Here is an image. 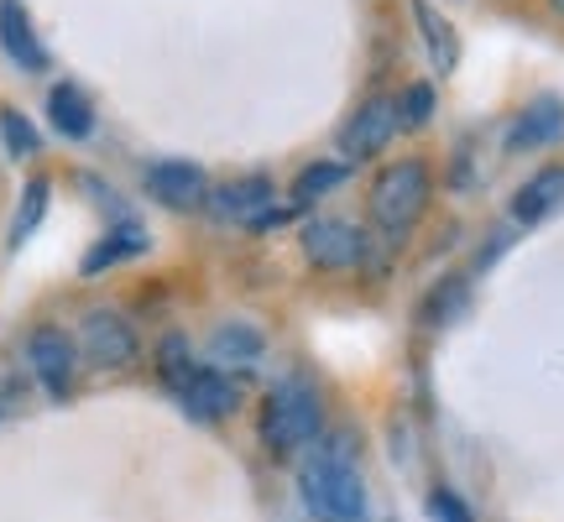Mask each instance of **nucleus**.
Here are the masks:
<instances>
[{
    "mask_svg": "<svg viewBox=\"0 0 564 522\" xmlns=\"http://www.w3.org/2000/svg\"><path fill=\"white\" fill-rule=\"evenodd\" d=\"M560 137H564V100H560V95H539L533 105H523V110L512 116L502 146L512 152V157H528V152H544V146H554Z\"/></svg>",
    "mask_w": 564,
    "mask_h": 522,
    "instance_id": "obj_9",
    "label": "nucleus"
},
{
    "mask_svg": "<svg viewBox=\"0 0 564 522\" xmlns=\"http://www.w3.org/2000/svg\"><path fill=\"white\" fill-rule=\"evenodd\" d=\"M147 194L162 204V209H199L209 204V178H204L199 162H158V167H147Z\"/></svg>",
    "mask_w": 564,
    "mask_h": 522,
    "instance_id": "obj_10",
    "label": "nucleus"
},
{
    "mask_svg": "<svg viewBox=\"0 0 564 522\" xmlns=\"http://www.w3.org/2000/svg\"><path fill=\"white\" fill-rule=\"evenodd\" d=\"M26 366H32V377L42 382L47 398H68V387H74V366H79V350L74 340L63 335L58 324H42L26 335Z\"/></svg>",
    "mask_w": 564,
    "mask_h": 522,
    "instance_id": "obj_7",
    "label": "nucleus"
},
{
    "mask_svg": "<svg viewBox=\"0 0 564 522\" xmlns=\"http://www.w3.org/2000/svg\"><path fill=\"white\" fill-rule=\"evenodd\" d=\"M299 246H303V261H308L314 272H350V267H361V257H366V236L350 220H335V215H319V220L303 225Z\"/></svg>",
    "mask_w": 564,
    "mask_h": 522,
    "instance_id": "obj_6",
    "label": "nucleus"
},
{
    "mask_svg": "<svg viewBox=\"0 0 564 522\" xmlns=\"http://www.w3.org/2000/svg\"><path fill=\"white\" fill-rule=\"evenodd\" d=\"M79 350L89 366H100V371H121V366L137 361V324L126 319L121 308H89L79 324Z\"/></svg>",
    "mask_w": 564,
    "mask_h": 522,
    "instance_id": "obj_5",
    "label": "nucleus"
},
{
    "mask_svg": "<svg viewBox=\"0 0 564 522\" xmlns=\"http://www.w3.org/2000/svg\"><path fill=\"white\" fill-rule=\"evenodd\" d=\"M465 308H470V282H465V278H444V282H434V287L423 293L419 324H423V329H449Z\"/></svg>",
    "mask_w": 564,
    "mask_h": 522,
    "instance_id": "obj_16",
    "label": "nucleus"
},
{
    "mask_svg": "<svg viewBox=\"0 0 564 522\" xmlns=\"http://www.w3.org/2000/svg\"><path fill=\"white\" fill-rule=\"evenodd\" d=\"M408 11L419 21V42H423V53H429V63H434V74H455V63H460V37H455L449 17H440L429 0H408Z\"/></svg>",
    "mask_w": 564,
    "mask_h": 522,
    "instance_id": "obj_13",
    "label": "nucleus"
},
{
    "mask_svg": "<svg viewBox=\"0 0 564 522\" xmlns=\"http://www.w3.org/2000/svg\"><path fill=\"white\" fill-rule=\"evenodd\" d=\"M47 199H53V183L47 178H32L26 188H21L17 220H11V251H21V246L32 241V230H37L42 215H47Z\"/></svg>",
    "mask_w": 564,
    "mask_h": 522,
    "instance_id": "obj_20",
    "label": "nucleus"
},
{
    "mask_svg": "<svg viewBox=\"0 0 564 522\" xmlns=\"http://www.w3.org/2000/svg\"><path fill=\"white\" fill-rule=\"evenodd\" d=\"M434 110H440V100H434V84L413 79L398 95V121H403V131H423V126L434 121Z\"/></svg>",
    "mask_w": 564,
    "mask_h": 522,
    "instance_id": "obj_23",
    "label": "nucleus"
},
{
    "mask_svg": "<svg viewBox=\"0 0 564 522\" xmlns=\"http://www.w3.org/2000/svg\"><path fill=\"white\" fill-rule=\"evenodd\" d=\"M47 116H53V131L68 141H84L95 131V105L79 84H53L47 89Z\"/></svg>",
    "mask_w": 564,
    "mask_h": 522,
    "instance_id": "obj_15",
    "label": "nucleus"
},
{
    "mask_svg": "<svg viewBox=\"0 0 564 522\" xmlns=\"http://www.w3.org/2000/svg\"><path fill=\"white\" fill-rule=\"evenodd\" d=\"M158 371H162V382L178 392L194 371H199V361H194V350H188V340L183 335H167V340L158 345Z\"/></svg>",
    "mask_w": 564,
    "mask_h": 522,
    "instance_id": "obj_21",
    "label": "nucleus"
},
{
    "mask_svg": "<svg viewBox=\"0 0 564 522\" xmlns=\"http://www.w3.org/2000/svg\"><path fill=\"white\" fill-rule=\"evenodd\" d=\"M141 251H147V225L121 220L89 257H84V278H100L105 267H116V261H126V257H141Z\"/></svg>",
    "mask_w": 564,
    "mask_h": 522,
    "instance_id": "obj_17",
    "label": "nucleus"
},
{
    "mask_svg": "<svg viewBox=\"0 0 564 522\" xmlns=\"http://www.w3.org/2000/svg\"><path fill=\"white\" fill-rule=\"evenodd\" d=\"M398 131H403V121H398V100L371 95V100H361L350 116H345L335 146H340L345 162H371V157H382L387 146H392Z\"/></svg>",
    "mask_w": 564,
    "mask_h": 522,
    "instance_id": "obj_4",
    "label": "nucleus"
},
{
    "mask_svg": "<svg viewBox=\"0 0 564 522\" xmlns=\"http://www.w3.org/2000/svg\"><path fill=\"white\" fill-rule=\"evenodd\" d=\"M345 178H350V162H345V157H319V162H308L299 178H293V209H308V204H319L324 194H335Z\"/></svg>",
    "mask_w": 564,
    "mask_h": 522,
    "instance_id": "obj_19",
    "label": "nucleus"
},
{
    "mask_svg": "<svg viewBox=\"0 0 564 522\" xmlns=\"http://www.w3.org/2000/svg\"><path fill=\"white\" fill-rule=\"evenodd\" d=\"M429 518L434 522H476L470 518V507H465L449 486H434V491H429Z\"/></svg>",
    "mask_w": 564,
    "mask_h": 522,
    "instance_id": "obj_24",
    "label": "nucleus"
},
{
    "mask_svg": "<svg viewBox=\"0 0 564 522\" xmlns=\"http://www.w3.org/2000/svg\"><path fill=\"white\" fill-rule=\"evenodd\" d=\"M0 47L11 53V63H21L26 74H42L47 68V53H42L37 32H32V17L21 0H0Z\"/></svg>",
    "mask_w": 564,
    "mask_h": 522,
    "instance_id": "obj_12",
    "label": "nucleus"
},
{
    "mask_svg": "<svg viewBox=\"0 0 564 522\" xmlns=\"http://www.w3.org/2000/svg\"><path fill=\"white\" fill-rule=\"evenodd\" d=\"M178 402H183V413H188V418L220 423V418H230V413L241 407V387H236V377H230L225 366H199V371L178 387Z\"/></svg>",
    "mask_w": 564,
    "mask_h": 522,
    "instance_id": "obj_8",
    "label": "nucleus"
},
{
    "mask_svg": "<svg viewBox=\"0 0 564 522\" xmlns=\"http://www.w3.org/2000/svg\"><path fill=\"white\" fill-rule=\"evenodd\" d=\"M429 199H434V173H429V162L423 157H398L371 178L366 209H371V225H377L382 236L403 241L408 230L429 215Z\"/></svg>",
    "mask_w": 564,
    "mask_h": 522,
    "instance_id": "obj_2",
    "label": "nucleus"
},
{
    "mask_svg": "<svg viewBox=\"0 0 564 522\" xmlns=\"http://www.w3.org/2000/svg\"><path fill=\"white\" fill-rule=\"evenodd\" d=\"M0 141H6V152L17 162H26V157H37V131H32V121L21 116L17 105H0Z\"/></svg>",
    "mask_w": 564,
    "mask_h": 522,
    "instance_id": "obj_22",
    "label": "nucleus"
},
{
    "mask_svg": "<svg viewBox=\"0 0 564 522\" xmlns=\"http://www.w3.org/2000/svg\"><path fill=\"white\" fill-rule=\"evenodd\" d=\"M299 497L314 522H361L366 518V481H361V470H356V455H350L340 439L319 444V449L299 465Z\"/></svg>",
    "mask_w": 564,
    "mask_h": 522,
    "instance_id": "obj_1",
    "label": "nucleus"
},
{
    "mask_svg": "<svg viewBox=\"0 0 564 522\" xmlns=\"http://www.w3.org/2000/svg\"><path fill=\"white\" fill-rule=\"evenodd\" d=\"M324 428V398L314 382L303 377H288L267 392L262 413H257V439H262L267 455H293V449H308Z\"/></svg>",
    "mask_w": 564,
    "mask_h": 522,
    "instance_id": "obj_3",
    "label": "nucleus"
},
{
    "mask_svg": "<svg viewBox=\"0 0 564 522\" xmlns=\"http://www.w3.org/2000/svg\"><path fill=\"white\" fill-rule=\"evenodd\" d=\"M560 204H564V162H549V167H539V173L512 194V220L539 225V220H549Z\"/></svg>",
    "mask_w": 564,
    "mask_h": 522,
    "instance_id": "obj_11",
    "label": "nucleus"
},
{
    "mask_svg": "<svg viewBox=\"0 0 564 522\" xmlns=\"http://www.w3.org/2000/svg\"><path fill=\"white\" fill-rule=\"evenodd\" d=\"M267 204H278V188H272V178H262V173H251V178H236L225 183L220 194H209V209L220 215V220H257Z\"/></svg>",
    "mask_w": 564,
    "mask_h": 522,
    "instance_id": "obj_14",
    "label": "nucleus"
},
{
    "mask_svg": "<svg viewBox=\"0 0 564 522\" xmlns=\"http://www.w3.org/2000/svg\"><path fill=\"white\" fill-rule=\"evenodd\" d=\"M262 350H267V340H262V329L257 324H220L215 329V340H209V356L220 366H251V361H262Z\"/></svg>",
    "mask_w": 564,
    "mask_h": 522,
    "instance_id": "obj_18",
    "label": "nucleus"
},
{
    "mask_svg": "<svg viewBox=\"0 0 564 522\" xmlns=\"http://www.w3.org/2000/svg\"><path fill=\"white\" fill-rule=\"evenodd\" d=\"M549 6H554V11H560V17H564V0H549Z\"/></svg>",
    "mask_w": 564,
    "mask_h": 522,
    "instance_id": "obj_25",
    "label": "nucleus"
}]
</instances>
